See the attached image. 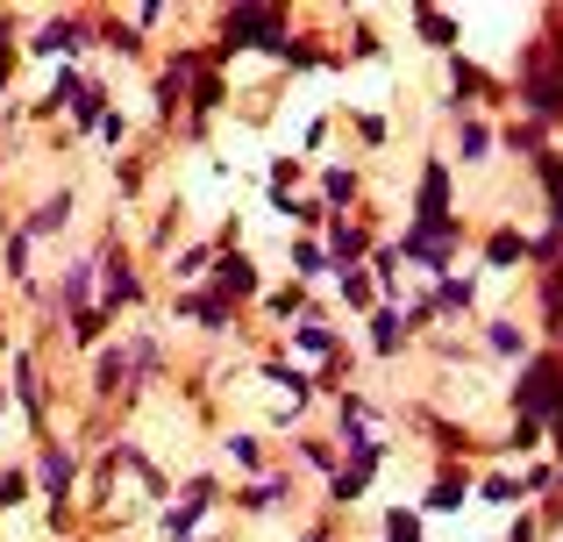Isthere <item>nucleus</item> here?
<instances>
[{
    "instance_id": "nucleus-4",
    "label": "nucleus",
    "mask_w": 563,
    "mask_h": 542,
    "mask_svg": "<svg viewBox=\"0 0 563 542\" xmlns=\"http://www.w3.org/2000/svg\"><path fill=\"white\" fill-rule=\"evenodd\" d=\"M221 292H250V265H243V257H229V265H221Z\"/></svg>"
},
{
    "instance_id": "nucleus-1",
    "label": "nucleus",
    "mask_w": 563,
    "mask_h": 542,
    "mask_svg": "<svg viewBox=\"0 0 563 542\" xmlns=\"http://www.w3.org/2000/svg\"><path fill=\"white\" fill-rule=\"evenodd\" d=\"M65 214H71V193H57V200H43L36 214H29V236H51V229H65Z\"/></svg>"
},
{
    "instance_id": "nucleus-6",
    "label": "nucleus",
    "mask_w": 563,
    "mask_h": 542,
    "mask_svg": "<svg viewBox=\"0 0 563 542\" xmlns=\"http://www.w3.org/2000/svg\"><path fill=\"white\" fill-rule=\"evenodd\" d=\"M442 307H471V278H442Z\"/></svg>"
},
{
    "instance_id": "nucleus-3",
    "label": "nucleus",
    "mask_w": 563,
    "mask_h": 542,
    "mask_svg": "<svg viewBox=\"0 0 563 542\" xmlns=\"http://www.w3.org/2000/svg\"><path fill=\"white\" fill-rule=\"evenodd\" d=\"M493 350H499V357H521V350H528V335L514 329V321H493Z\"/></svg>"
},
{
    "instance_id": "nucleus-7",
    "label": "nucleus",
    "mask_w": 563,
    "mask_h": 542,
    "mask_svg": "<svg viewBox=\"0 0 563 542\" xmlns=\"http://www.w3.org/2000/svg\"><path fill=\"white\" fill-rule=\"evenodd\" d=\"M114 300H136V278H129V272H108V307Z\"/></svg>"
},
{
    "instance_id": "nucleus-8",
    "label": "nucleus",
    "mask_w": 563,
    "mask_h": 542,
    "mask_svg": "<svg viewBox=\"0 0 563 542\" xmlns=\"http://www.w3.org/2000/svg\"><path fill=\"white\" fill-rule=\"evenodd\" d=\"M364 251V236H357V229H343V222H335V257H357Z\"/></svg>"
},
{
    "instance_id": "nucleus-5",
    "label": "nucleus",
    "mask_w": 563,
    "mask_h": 542,
    "mask_svg": "<svg viewBox=\"0 0 563 542\" xmlns=\"http://www.w3.org/2000/svg\"><path fill=\"white\" fill-rule=\"evenodd\" d=\"M43 478H51V486H65V478H71V457H65V450H43Z\"/></svg>"
},
{
    "instance_id": "nucleus-2",
    "label": "nucleus",
    "mask_w": 563,
    "mask_h": 542,
    "mask_svg": "<svg viewBox=\"0 0 563 542\" xmlns=\"http://www.w3.org/2000/svg\"><path fill=\"white\" fill-rule=\"evenodd\" d=\"M36 51H79V29H71V22H51V29H43V36H36Z\"/></svg>"
},
{
    "instance_id": "nucleus-9",
    "label": "nucleus",
    "mask_w": 563,
    "mask_h": 542,
    "mask_svg": "<svg viewBox=\"0 0 563 542\" xmlns=\"http://www.w3.org/2000/svg\"><path fill=\"white\" fill-rule=\"evenodd\" d=\"M456 500H464V478H442V486H435V500H428V507H456Z\"/></svg>"
}]
</instances>
